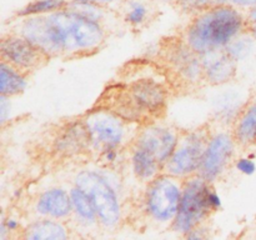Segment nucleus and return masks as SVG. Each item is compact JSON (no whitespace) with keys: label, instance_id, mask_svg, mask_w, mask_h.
I'll return each instance as SVG.
<instances>
[{"label":"nucleus","instance_id":"obj_1","mask_svg":"<svg viewBox=\"0 0 256 240\" xmlns=\"http://www.w3.org/2000/svg\"><path fill=\"white\" fill-rule=\"evenodd\" d=\"M22 19L20 34L49 58L89 54L99 49L105 39L100 22L69 6Z\"/></svg>","mask_w":256,"mask_h":240},{"label":"nucleus","instance_id":"obj_2","mask_svg":"<svg viewBox=\"0 0 256 240\" xmlns=\"http://www.w3.org/2000/svg\"><path fill=\"white\" fill-rule=\"evenodd\" d=\"M248 26L249 20L242 9L216 2L195 14L188 25L184 42L202 55L212 50L225 49Z\"/></svg>","mask_w":256,"mask_h":240},{"label":"nucleus","instance_id":"obj_3","mask_svg":"<svg viewBox=\"0 0 256 240\" xmlns=\"http://www.w3.org/2000/svg\"><path fill=\"white\" fill-rule=\"evenodd\" d=\"M168 92L155 79L142 78L106 90L102 106L125 122H142L160 114L166 104Z\"/></svg>","mask_w":256,"mask_h":240},{"label":"nucleus","instance_id":"obj_4","mask_svg":"<svg viewBox=\"0 0 256 240\" xmlns=\"http://www.w3.org/2000/svg\"><path fill=\"white\" fill-rule=\"evenodd\" d=\"M222 206V199L210 186V182L200 175L192 176L184 182L178 214L174 219V229L189 234L210 214Z\"/></svg>","mask_w":256,"mask_h":240},{"label":"nucleus","instance_id":"obj_5","mask_svg":"<svg viewBox=\"0 0 256 240\" xmlns=\"http://www.w3.org/2000/svg\"><path fill=\"white\" fill-rule=\"evenodd\" d=\"M75 186L88 194L102 225L112 228L120 220V204L118 195L104 176L92 170L80 172L75 178Z\"/></svg>","mask_w":256,"mask_h":240},{"label":"nucleus","instance_id":"obj_6","mask_svg":"<svg viewBox=\"0 0 256 240\" xmlns=\"http://www.w3.org/2000/svg\"><path fill=\"white\" fill-rule=\"evenodd\" d=\"M84 125L89 136L90 148L102 155L116 152L126 134L125 120L110 110L99 108L84 118Z\"/></svg>","mask_w":256,"mask_h":240},{"label":"nucleus","instance_id":"obj_7","mask_svg":"<svg viewBox=\"0 0 256 240\" xmlns=\"http://www.w3.org/2000/svg\"><path fill=\"white\" fill-rule=\"evenodd\" d=\"M178 179L179 178L169 174L159 175L148 186L145 196L146 210L156 222H174L176 216L182 192V186Z\"/></svg>","mask_w":256,"mask_h":240},{"label":"nucleus","instance_id":"obj_8","mask_svg":"<svg viewBox=\"0 0 256 240\" xmlns=\"http://www.w3.org/2000/svg\"><path fill=\"white\" fill-rule=\"evenodd\" d=\"M209 140L210 135L206 130H194L184 135L179 139L174 152L165 164V174L175 178L198 174Z\"/></svg>","mask_w":256,"mask_h":240},{"label":"nucleus","instance_id":"obj_9","mask_svg":"<svg viewBox=\"0 0 256 240\" xmlns=\"http://www.w3.org/2000/svg\"><path fill=\"white\" fill-rule=\"evenodd\" d=\"M2 60L9 62L22 72L39 68L49 59L36 45L20 35H8L4 36L0 45Z\"/></svg>","mask_w":256,"mask_h":240},{"label":"nucleus","instance_id":"obj_10","mask_svg":"<svg viewBox=\"0 0 256 240\" xmlns=\"http://www.w3.org/2000/svg\"><path fill=\"white\" fill-rule=\"evenodd\" d=\"M235 140L228 132H218L210 136L198 175L212 182L226 168L234 154Z\"/></svg>","mask_w":256,"mask_h":240},{"label":"nucleus","instance_id":"obj_11","mask_svg":"<svg viewBox=\"0 0 256 240\" xmlns=\"http://www.w3.org/2000/svg\"><path fill=\"white\" fill-rule=\"evenodd\" d=\"M178 142L179 136L170 128L150 125L148 129L140 132L134 148L144 152L145 154L165 166L169 158L174 152Z\"/></svg>","mask_w":256,"mask_h":240},{"label":"nucleus","instance_id":"obj_12","mask_svg":"<svg viewBox=\"0 0 256 240\" xmlns=\"http://www.w3.org/2000/svg\"><path fill=\"white\" fill-rule=\"evenodd\" d=\"M202 56V74L209 82L215 85L230 82L235 76L236 62L225 49L204 52Z\"/></svg>","mask_w":256,"mask_h":240},{"label":"nucleus","instance_id":"obj_13","mask_svg":"<svg viewBox=\"0 0 256 240\" xmlns=\"http://www.w3.org/2000/svg\"><path fill=\"white\" fill-rule=\"evenodd\" d=\"M72 204L70 194L62 188H52L40 195L36 202V212L44 216L62 219L72 212Z\"/></svg>","mask_w":256,"mask_h":240},{"label":"nucleus","instance_id":"obj_14","mask_svg":"<svg viewBox=\"0 0 256 240\" xmlns=\"http://www.w3.org/2000/svg\"><path fill=\"white\" fill-rule=\"evenodd\" d=\"M232 138L242 145L256 144V102H250L239 112L234 124Z\"/></svg>","mask_w":256,"mask_h":240},{"label":"nucleus","instance_id":"obj_15","mask_svg":"<svg viewBox=\"0 0 256 240\" xmlns=\"http://www.w3.org/2000/svg\"><path fill=\"white\" fill-rule=\"evenodd\" d=\"M26 88V79L22 70L2 60L0 65V92L10 98L20 94Z\"/></svg>","mask_w":256,"mask_h":240},{"label":"nucleus","instance_id":"obj_16","mask_svg":"<svg viewBox=\"0 0 256 240\" xmlns=\"http://www.w3.org/2000/svg\"><path fill=\"white\" fill-rule=\"evenodd\" d=\"M25 238L30 240L66 239V229L60 222L52 220H40L25 230Z\"/></svg>","mask_w":256,"mask_h":240},{"label":"nucleus","instance_id":"obj_17","mask_svg":"<svg viewBox=\"0 0 256 240\" xmlns=\"http://www.w3.org/2000/svg\"><path fill=\"white\" fill-rule=\"evenodd\" d=\"M124 20L132 26L144 25L150 19V0H124Z\"/></svg>","mask_w":256,"mask_h":240},{"label":"nucleus","instance_id":"obj_18","mask_svg":"<svg viewBox=\"0 0 256 240\" xmlns=\"http://www.w3.org/2000/svg\"><path fill=\"white\" fill-rule=\"evenodd\" d=\"M70 198H72V210L82 222H86L90 224L98 219L96 210H95L94 204L88 196L86 192H82L80 188L74 186L70 190Z\"/></svg>","mask_w":256,"mask_h":240},{"label":"nucleus","instance_id":"obj_19","mask_svg":"<svg viewBox=\"0 0 256 240\" xmlns=\"http://www.w3.org/2000/svg\"><path fill=\"white\" fill-rule=\"evenodd\" d=\"M69 4V0H32L29 4L16 12L19 18L32 16V15H45L56 10L64 9Z\"/></svg>","mask_w":256,"mask_h":240},{"label":"nucleus","instance_id":"obj_20","mask_svg":"<svg viewBox=\"0 0 256 240\" xmlns=\"http://www.w3.org/2000/svg\"><path fill=\"white\" fill-rule=\"evenodd\" d=\"M252 39H254L252 35L249 36V35L240 34L238 35L236 38H234V39L225 46V50H226L228 54H229L235 62L242 60L252 52Z\"/></svg>","mask_w":256,"mask_h":240},{"label":"nucleus","instance_id":"obj_21","mask_svg":"<svg viewBox=\"0 0 256 240\" xmlns=\"http://www.w3.org/2000/svg\"><path fill=\"white\" fill-rule=\"evenodd\" d=\"M176 4L182 12L195 15L216 4V0H178Z\"/></svg>","mask_w":256,"mask_h":240},{"label":"nucleus","instance_id":"obj_22","mask_svg":"<svg viewBox=\"0 0 256 240\" xmlns=\"http://www.w3.org/2000/svg\"><path fill=\"white\" fill-rule=\"evenodd\" d=\"M236 169L245 175H252L256 170V164L250 158H240L236 162Z\"/></svg>","mask_w":256,"mask_h":240},{"label":"nucleus","instance_id":"obj_23","mask_svg":"<svg viewBox=\"0 0 256 240\" xmlns=\"http://www.w3.org/2000/svg\"><path fill=\"white\" fill-rule=\"evenodd\" d=\"M216 2L232 5L238 9H252L256 6V0H216Z\"/></svg>","mask_w":256,"mask_h":240},{"label":"nucleus","instance_id":"obj_24","mask_svg":"<svg viewBox=\"0 0 256 240\" xmlns=\"http://www.w3.org/2000/svg\"><path fill=\"white\" fill-rule=\"evenodd\" d=\"M0 102H2V105H0V109H2V122L4 124L5 122H6V114H8V110H10V104L8 102V96H5V95H2L0 96Z\"/></svg>","mask_w":256,"mask_h":240},{"label":"nucleus","instance_id":"obj_25","mask_svg":"<svg viewBox=\"0 0 256 240\" xmlns=\"http://www.w3.org/2000/svg\"><path fill=\"white\" fill-rule=\"evenodd\" d=\"M70 2H92V4L102 5V6H105V5H112V4H118V2H122L124 0H69Z\"/></svg>","mask_w":256,"mask_h":240},{"label":"nucleus","instance_id":"obj_26","mask_svg":"<svg viewBox=\"0 0 256 240\" xmlns=\"http://www.w3.org/2000/svg\"><path fill=\"white\" fill-rule=\"evenodd\" d=\"M246 18L248 20H249V22H256V6L249 9Z\"/></svg>","mask_w":256,"mask_h":240},{"label":"nucleus","instance_id":"obj_27","mask_svg":"<svg viewBox=\"0 0 256 240\" xmlns=\"http://www.w3.org/2000/svg\"><path fill=\"white\" fill-rule=\"evenodd\" d=\"M249 30L252 32V38L256 40V22H249Z\"/></svg>","mask_w":256,"mask_h":240},{"label":"nucleus","instance_id":"obj_28","mask_svg":"<svg viewBox=\"0 0 256 240\" xmlns=\"http://www.w3.org/2000/svg\"><path fill=\"white\" fill-rule=\"evenodd\" d=\"M150 2H176L178 0H150Z\"/></svg>","mask_w":256,"mask_h":240}]
</instances>
